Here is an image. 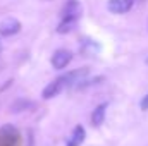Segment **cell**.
<instances>
[{
	"instance_id": "obj_11",
	"label": "cell",
	"mask_w": 148,
	"mask_h": 146,
	"mask_svg": "<svg viewBox=\"0 0 148 146\" xmlns=\"http://www.w3.org/2000/svg\"><path fill=\"white\" fill-rule=\"evenodd\" d=\"M74 24H76V21H73V19H64L62 23H60V26H59V33H69L71 29L74 28Z\"/></svg>"
},
{
	"instance_id": "obj_7",
	"label": "cell",
	"mask_w": 148,
	"mask_h": 146,
	"mask_svg": "<svg viewBox=\"0 0 148 146\" xmlns=\"http://www.w3.org/2000/svg\"><path fill=\"white\" fill-rule=\"evenodd\" d=\"M79 14H81L79 3H77L76 0H71V2L66 5V9H64V19H73V21H76V19L79 17Z\"/></svg>"
},
{
	"instance_id": "obj_13",
	"label": "cell",
	"mask_w": 148,
	"mask_h": 146,
	"mask_svg": "<svg viewBox=\"0 0 148 146\" xmlns=\"http://www.w3.org/2000/svg\"><path fill=\"white\" fill-rule=\"evenodd\" d=\"M0 52H2V43H0Z\"/></svg>"
},
{
	"instance_id": "obj_4",
	"label": "cell",
	"mask_w": 148,
	"mask_h": 146,
	"mask_svg": "<svg viewBox=\"0 0 148 146\" xmlns=\"http://www.w3.org/2000/svg\"><path fill=\"white\" fill-rule=\"evenodd\" d=\"M86 76H88V69H77L74 72H69L67 76H62V81L67 86H81V83H84Z\"/></svg>"
},
{
	"instance_id": "obj_12",
	"label": "cell",
	"mask_w": 148,
	"mask_h": 146,
	"mask_svg": "<svg viewBox=\"0 0 148 146\" xmlns=\"http://www.w3.org/2000/svg\"><path fill=\"white\" fill-rule=\"evenodd\" d=\"M140 107H141V110H148V95H145V96H143V100H141Z\"/></svg>"
},
{
	"instance_id": "obj_14",
	"label": "cell",
	"mask_w": 148,
	"mask_h": 146,
	"mask_svg": "<svg viewBox=\"0 0 148 146\" xmlns=\"http://www.w3.org/2000/svg\"><path fill=\"white\" fill-rule=\"evenodd\" d=\"M147 65H148V59H147Z\"/></svg>"
},
{
	"instance_id": "obj_10",
	"label": "cell",
	"mask_w": 148,
	"mask_h": 146,
	"mask_svg": "<svg viewBox=\"0 0 148 146\" xmlns=\"http://www.w3.org/2000/svg\"><path fill=\"white\" fill-rule=\"evenodd\" d=\"M98 45L97 43H93L91 40H84L83 41V45H81V52L84 53V55H95L97 52H98Z\"/></svg>"
},
{
	"instance_id": "obj_2",
	"label": "cell",
	"mask_w": 148,
	"mask_h": 146,
	"mask_svg": "<svg viewBox=\"0 0 148 146\" xmlns=\"http://www.w3.org/2000/svg\"><path fill=\"white\" fill-rule=\"evenodd\" d=\"M19 29H21V23L16 17H7L0 23V36H12L19 33Z\"/></svg>"
},
{
	"instance_id": "obj_1",
	"label": "cell",
	"mask_w": 148,
	"mask_h": 146,
	"mask_svg": "<svg viewBox=\"0 0 148 146\" xmlns=\"http://www.w3.org/2000/svg\"><path fill=\"white\" fill-rule=\"evenodd\" d=\"M19 134L12 126H5L0 129V146H17Z\"/></svg>"
},
{
	"instance_id": "obj_8",
	"label": "cell",
	"mask_w": 148,
	"mask_h": 146,
	"mask_svg": "<svg viewBox=\"0 0 148 146\" xmlns=\"http://www.w3.org/2000/svg\"><path fill=\"white\" fill-rule=\"evenodd\" d=\"M84 136H86L84 127L76 126V127H74V131H73V134H71V138L67 139V146H79L83 141H84Z\"/></svg>"
},
{
	"instance_id": "obj_5",
	"label": "cell",
	"mask_w": 148,
	"mask_h": 146,
	"mask_svg": "<svg viewBox=\"0 0 148 146\" xmlns=\"http://www.w3.org/2000/svg\"><path fill=\"white\" fill-rule=\"evenodd\" d=\"M134 0H109V10L114 14H126L131 10Z\"/></svg>"
},
{
	"instance_id": "obj_3",
	"label": "cell",
	"mask_w": 148,
	"mask_h": 146,
	"mask_svg": "<svg viewBox=\"0 0 148 146\" xmlns=\"http://www.w3.org/2000/svg\"><path fill=\"white\" fill-rule=\"evenodd\" d=\"M73 60V53L69 50H57L53 55H52V65L53 69H64L67 67V64Z\"/></svg>"
},
{
	"instance_id": "obj_6",
	"label": "cell",
	"mask_w": 148,
	"mask_h": 146,
	"mask_svg": "<svg viewBox=\"0 0 148 146\" xmlns=\"http://www.w3.org/2000/svg\"><path fill=\"white\" fill-rule=\"evenodd\" d=\"M62 88H64V81H62V77H59V79H55L53 83H50V84L43 89V98H45V100H50V98L57 96V95L62 91Z\"/></svg>"
},
{
	"instance_id": "obj_9",
	"label": "cell",
	"mask_w": 148,
	"mask_h": 146,
	"mask_svg": "<svg viewBox=\"0 0 148 146\" xmlns=\"http://www.w3.org/2000/svg\"><path fill=\"white\" fill-rule=\"evenodd\" d=\"M105 108H107V105L102 103V105H98L97 108L93 110V113H91V124L93 126H100L103 122V119H105Z\"/></svg>"
}]
</instances>
